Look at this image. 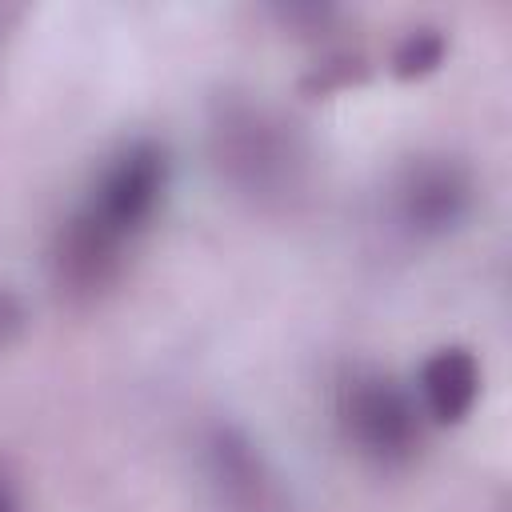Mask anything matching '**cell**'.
<instances>
[{"label":"cell","instance_id":"7a4b0ae2","mask_svg":"<svg viewBox=\"0 0 512 512\" xmlns=\"http://www.w3.org/2000/svg\"><path fill=\"white\" fill-rule=\"evenodd\" d=\"M336 424L344 440L372 464H408L420 448V404L384 372L356 368L336 388Z\"/></svg>","mask_w":512,"mask_h":512},{"label":"cell","instance_id":"52a82bcc","mask_svg":"<svg viewBox=\"0 0 512 512\" xmlns=\"http://www.w3.org/2000/svg\"><path fill=\"white\" fill-rule=\"evenodd\" d=\"M420 412L436 424H460L480 396V364L464 344L436 348L416 372Z\"/></svg>","mask_w":512,"mask_h":512},{"label":"cell","instance_id":"7c38bea8","mask_svg":"<svg viewBox=\"0 0 512 512\" xmlns=\"http://www.w3.org/2000/svg\"><path fill=\"white\" fill-rule=\"evenodd\" d=\"M0 512H20V496H16V484L4 464H0Z\"/></svg>","mask_w":512,"mask_h":512},{"label":"cell","instance_id":"ba28073f","mask_svg":"<svg viewBox=\"0 0 512 512\" xmlns=\"http://www.w3.org/2000/svg\"><path fill=\"white\" fill-rule=\"evenodd\" d=\"M444 52H448L444 28H436V24H416V28H408V32L396 40L388 64H392V76L416 80V76L436 72V68L444 64Z\"/></svg>","mask_w":512,"mask_h":512},{"label":"cell","instance_id":"5b68a950","mask_svg":"<svg viewBox=\"0 0 512 512\" xmlns=\"http://www.w3.org/2000/svg\"><path fill=\"white\" fill-rule=\"evenodd\" d=\"M204 476L220 504L232 512H272L276 504V476L260 452V444L240 424H212L200 440Z\"/></svg>","mask_w":512,"mask_h":512},{"label":"cell","instance_id":"30bf717a","mask_svg":"<svg viewBox=\"0 0 512 512\" xmlns=\"http://www.w3.org/2000/svg\"><path fill=\"white\" fill-rule=\"evenodd\" d=\"M276 16L284 24H296V28H324L336 16V8L332 4H280Z\"/></svg>","mask_w":512,"mask_h":512},{"label":"cell","instance_id":"9c48e42d","mask_svg":"<svg viewBox=\"0 0 512 512\" xmlns=\"http://www.w3.org/2000/svg\"><path fill=\"white\" fill-rule=\"evenodd\" d=\"M360 76H364V64H360L356 56H336V60L316 64V68L304 76V88H308V92H332V88L352 84V80H360Z\"/></svg>","mask_w":512,"mask_h":512},{"label":"cell","instance_id":"3957f363","mask_svg":"<svg viewBox=\"0 0 512 512\" xmlns=\"http://www.w3.org/2000/svg\"><path fill=\"white\" fill-rule=\"evenodd\" d=\"M164 192H168V152H164V144L140 136L108 156V164L100 168V176L80 208L96 224H104L112 236L132 244L156 216Z\"/></svg>","mask_w":512,"mask_h":512},{"label":"cell","instance_id":"8992f818","mask_svg":"<svg viewBox=\"0 0 512 512\" xmlns=\"http://www.w3.org/2000/svg\"><path fill=\"white\" fill-rule=\"evenodd\" d=\"M124 240L112 236L104 224H96L84 208H76L52 236L48 272L60 296L68 300H92L100 296L124 264Z\"/></svg>","mask_w":512,"mask_h":512},{"label":"cell","instance_id":"277c9868","mask_svg":"<svg viewBox=\"0 0 512 512\" xmlns=\"http://www.w3.org/2000/svg\"><path fill=\"white\" fill-rule=\"evenodd\" d=\"M476 204L472 172L452 156H412L392 180V216L420 240L456 232Z\"/></svg>","mask_w":512,"mask_h":512},{"label":"cell","instance_id":"8fae6325","mask_svg":"<svg viewBox=\"0 0 512 512\" xmlns=\"http://www.w3.org/2000/svg\"><path fill=\"white\" fill-rule=\"evenodd\" d=\"M24 324H28V312H24L20 296H16L12 288L0 284V344L16 340V336L24 332Z\"/></svg>","mask_w":512,"mask_h":512},{"label":"cell","instance_id":"6da1fadb","mask_svg":"<svg viewBox=\"0 0 512 512\" xmlns=\"http://www.w3.org/2000/svg\"><path fill=\"white\" fill-rule=\"evenodd\" d=\"M212 172L256 208H288L312 180V144L276 104L244 92H220L208 108Z\"/></svg>","mask_w":512,"mask_h":512}]
</instances>
